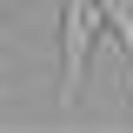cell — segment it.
I'll list each match as a JSON object with an SVG mask.
<instances>
[{
	"instance_id": "6da1fadb",
	"label": "cell",
	"mask_w": 133,
	"mask_h": 133,
	"mask_svg": "<svg viewBox=\"0 0 133 133\" xmlns=\"http://www.w3.org/2000/svg\"><path fill=\"white\" fill-rule=\"evenodd\" d=\"M100 33H107V7H100V0H66L60 7V107L66 113H80L87 60H93Z\"/></svg>"
},
{
	"instance_id": "7a4b0ae2",
	"label": "cell",
	"mask_w": 133,
	"mask_h": 133,
	"mask_svg": "<svg viewBox=\"0 0 133 133\" xmlns=\"http://www.w3.org/2000/svg\"><path fill=\"white\" fill-rule=\"evenodd\" d=\"M107 7V33L120 40V53H127V73H133V7L127 0H100Z\"/></svg>"
},
{
	"instance_id": "3957f363",
	"label": "cell",
	"mask_w": 133,
	"mask_h": 133,
	"mask_svg": "<svg viewBox=\"0 0 133 133\" xmlns=\"http://www.w3.org/2000/svg\"><path fill=\"white\" fill-rule=\"evenodd\" d=\"M0 7H7V0H0Z\"/></svg>"
}]
</instances>
